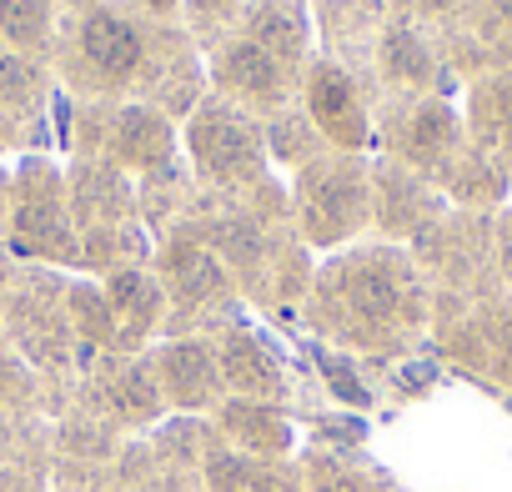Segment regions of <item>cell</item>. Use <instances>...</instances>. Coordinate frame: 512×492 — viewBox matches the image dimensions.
Segmentation results:
<instances>
[{"label":"cell","instance_id":"obj_20","mask_svg":"<svg viewBox=\"0 0 512 492\" xmlns=\"http://www.w3.org/2000/svg\"><path fill=\"white\" fill-rule=\"evenodd\" d=\"M0 382H6V367H0Z\"/></svg>","mask_w":512,"mask_h":492},{"label":"cell","instance_id":"obj_4","mask_svg":"<svg viewBox=\"0 0 512 492\" xmlns=\"http://www.w3.org/2000/svg\"><path fill=\"white\" fill-rule=\"evenodd\" d=\"M312 106L322 116V126H332L337 136H357V121H352V91L337 71H322L317 86H312Z\"/></svg>","mask_w":512,"mask_h":492},{"label":"cell","instance_id":"obj_6","mask_svg":"<svg viewBox=\"0 0 512 492\" xmlns=\"http://www.w3.org/2000/svg\"><path fill=\"white\" fill-rule=\"evenodd\" d=\"M226 76L246 91H272L277 86V61L262 51V46H236L226 56Z\"/></svg>","mask_w":512,"mask_h":492},{"label":"cell","instance_id":"obj_18","mask_svg":"<svg viewBox=\"0 0 512 492\" xmlns=\"http://www.w3.org/2000/svg\"><path fill=\"white\" fill-rule=\"evenodd\" d=\"M26 91V66L16 56H0V96H21Z\"/></svg>","mask_w":512,"mask_h":492},{"label":"cell","instance_id":"obj_19","mask_svg":"<svg viewBox=\"0 0 512 492\" xmlns=\"http://www.w3.org/2000/svg\"><path fill=\"white\" fill-rule=\"evenodd\" d=\"M437 136H447V116H442V111H427V116L417 121V141H422V146H432Z\"/></svg>","mask_w":512,"mask_h":492},{"label":"cell","instance_id":"obj_11","mask_svg":"<svg viewBox=\"0 0 512 492\" xmlns=\"http://www.w3.org/2000/svg\"><path fill=\"white\" fill-rule=\"evenodd\" d=\"M21 231H26L31 241H41L46 252H66V246H71V236H66L56 206H26V211H21Z\"/></svg>","mask_w":512,"mask_h":492},{"label":"cell","instance_id":"obj_5","mask_svg":"<svg viewBox=\"0 0 512 492\" xmlns=\"http://www.w3.org/2000/svg\"><path fill=\"white\" fill-rule=\"evenodd\" d=\"M121 151L136 156V161H166V126L146 111H126L121 116Z\"/></svg>","mask_w":512,"mask_h":492},{"label":"cell","instance_id":"obj_21","mask_svg":"<svg viewBox=\"0 0 512 492\" xmlns=\"http://www.w3.org/2000/svg\"><path fill=\"white\" fill-rule=\"evenodd\" d=\"M427 6H437V0H427Z\"/></svg>","mask_w":512,"mask_h":492},{"label":"cell","instance_id":"obj_10","mask_svg":"<svg viewBox=\"0 0 512 492\" xmlns=\"http://www.w3.org/2000/svg\"><path fill=\"white\" fill-rule=\"evenodd\" d=\"M0 31L16 36V41L46 36V6L41 0H0Z\"/></svg>","mask_w":512,"mask_h":492},{"label":"cell","instance_id":"obj_8","mask_svg":"<svg viewBox=\"0 0 512 492\" xmlns=\"http://www.w3.org/2000/svg\"><path fill=\"white\" fill-rule=\"evenodd\" d=\"M166 372H171V382H176L181 397H196V392H206V382H211V362H206L201 347H171V352H166Z\"/></svg>","mask_w":512,"mask_h":492},{"label":"cell","instance_id":"obj_9","mask_svg":"<svg viewBox=\"0 0 512 492\" xmlns=\"http://www.w3.org/2000/svg\"><path fill=\"white\" fill-rule=\"evenodd\" d=\"M171 272L181 277V287H186L191 297H201V292H216V287H221L216 262H211L206 252H196V246H176V252H171Z\"/></svg>","mask_w":512,"mask_h":492},{"label":"cell","instance_id":"obj_16","mask_svg":"<svg viewBox=\"0 0 512 492\" xmlns=\"http://www.w3.org/2000/svg\"><path fill=\"white\" fill-rule=\"evenodd\" d=\"M392 71H407V76H422V51L412 46V36H392Z\"/></svg>","mask_w":512,"mask_h":492},{"label":"cell","instance_id":"obj_3","mask_svg":"<svg viewBox=\"0 0 512 492\" xmlns=\"http://www.w3.org/2000/svg\"><path fill=\"white\" fill-rule=\"evenodd\" d=\"M347 206H352V186L342 176H327L307 191V216H312V231L317 236H337L342 221H347Z\"/></svg>","mask_w":512,"mask_h":492},{"label":"cell","instance_id":"obj_15","mask_svg":"<svg viewBox=\"0 0 512 492\" xmlns=\"http://www.w3.org/2000/svg\"><path fill=\"white\" fill-rule=\"evenodd\" d=\"M116 402L131 407V412H146V407H151V387H146V377H141V372H126L121 387H116Z\"/></svg>","mask_w":512,"mask_h":492},{"label":"cell","instance_id":"obj_1","mask_svg":"<svg viewBox=\"0 0 512 492\" xmlns=\"http://www.w3.org/2000/svg\"><path fill=\"white\" fill-rule=\"evenodd\" d=\"M191 146H196V156H201L211 171H241V166H251V156H256L246 126L221 121V116L196 121V126H191Z\"/></svg>","mask_w":512,"mask_h":492},{"label":"cell","instance_id":"obj_14","mask_svg":"<svg viewBox=\"0 0 512 492\" xmlns=\"http://www.w3.org/2000/svg\"><path fill=\"white\" fill-rule=\"evenodd\" d=\"M267 422H272V417L256 412V407H231V427L246 432V437H256V442H277V437H282V427H267Z\"/></svg>","mask_w":512,"mask_h":492},{"label":"cell","instance_id":"obj_12","mask_svg":"<svg viewBox=\"0 0 512 492\" xmlns=\"http://www.w3.org/2000/svg\"><path fill=\"white\" fill-rule=\"evenodd\" d=\"M352 302H357L367 317H382V312H392L397 292H392V282H387L382 272H362V277L352 282Z\"/></svg>","mask_w":512,"mask_h":492},{"label":"cell","instance_id":"obj_13","mask_svg":"<svg viewBox=\"0 0 512 492\" xmlns=\"http://www.w3.org/2000/svg\"><path fill=\"white\" fill-rule=\"evenodd\" d=\"M111 297H116V307H121V312H131V317H146V312L156 307L151 282H146V277H136V272H121V277L111 282Z\"/></svg>","mask_w":512,"mask_h":492},{"label":"cell","instance_id":"obj_7","mask_svg":"<svg viewBox=\"0 0 512 492\" xmlns=\"http://www.w3.org/2000/svg\"><path fill=\"white\" fill-rule=\"evenodd\" d=\"M226 372H231L236 387H272V362L256 352L251 337H231V347H226Z\"/></svg>","mask_w":512,"mask_h":492},{"label":"cell","instance_id":"obj_2","mask_svg":"<svg viewBox=\"0 0 512 492\" xmlns=\"http://www.w3.org/2000/svg\"><path fill=\"white\" fill-rule=\"evenodd\" d=\"M86 56L101 66V71H131L136 61H141V41H136V31L131 26H121V21H111V16H96L91 26H86Z\"/></svg>","mask_w":512,"mask_h":492},{"label":"cell","instance_id":"obj_17","mask_svg":"<svg viewBox=\"0 0 512 492\" xmlns=\"http://www.w3.org/2000/svg\"><path fill=\"white\" fill-rule=\"evenodd\" d=\"M262 36H267L272 46H282V51H297V41H302L287 16H262Z\"/></svg>","mask_w":512,"mask_h":492}]
</instances>
